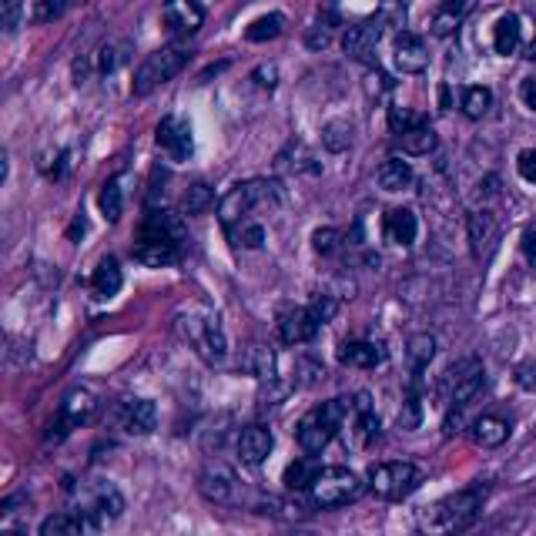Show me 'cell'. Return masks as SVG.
Listing matches in <instances>:
<instances>
[{
    "mask_svg": "<svg viewBox=\"0 0 536 536\" xmlns=\"http://www.w3.org/2000/svg\"><path fill=\"white\" fill-rule=\"evenodd\" d=\"M413 178H416L413 165H409V161H402V158L382 161V168L376 171V181H379L382 191H402V188L413 185Z\"/></svg>",
    "mask_w": 536,
    "mask_h": 536,
    "instance_id": "484cf974",
    "label": "cell"
},
{
    "mask_svg": "<svg viewBox=\"0 0 536 536\" xmlns=\"http://www.w3.org/2000/svg\"><path fill=\"white\" fill-rule=\"evenodd\" d=\"M158 145L168 151L171 158L175 161H185L188 155H191V148H195V141H191V128L181 118H161V124H158Z\"/></svg>",
    "mask_w": 536,
    "mask_h": 536,
    "instance_id": "9a60e30c",
    "label": "cell"
},
{
    "mask_svg": "<svg viewBox=\"0 0 536 536\" xmlns=\"http://www.w3.org/2000/svg\"><path fill=\"white\" fill-rule=\"evenodd\" d=\"M520 101H523L530 111H536V74L523 78V84H520Z\"/></svg>",
    "mask_w": 536,
    "mask_h": 536,
    "instance_id": "f907efd6",
    "label": "cell"
},
{
    "mask_svg": "<svg viewBox=\"0 0 536 536\" xmlns=\"http://www.w3.org/2000/svg\"><path fill=\"white\" fill-rule=\"evenodd\" d=\"M396 141H399V148L406 151V155H429V151H436V145H439V138H436V131H433V124H429V121H423L413 131L396 134Z\"/></svg>",
    "mask_w": 536,
    "mask_h": 536,
    "instance_id": "83f0119b",
    "label": "cell"
},
{
    "mask_svg": "<svg viewBox=\"0 0 536 536\" xmlns=\"http://www.w3.org/2000/svg\"><path fill=\"white\" fill-rule=\"evenodd\" d=\"M212 188L208 185H191L185 191V215H201L208 212V205H212Z\"/></svg>",
    "mask_w": 536,
    "mask_h": 536,
    "instance_id": "74e56055",
    "label": "cell"
},
{
    "mask_svg": "<svg viewBox=\"0 0 536 536\" xmlns=\"http://www.w3.org/2000/svg\"><path fill=\"white\" fill-rule=\"evenodd\" d=\"M181 332H185V339L195 346V352L205 362H222L225 359V332H222L218 315H212V312L185 315V319H181Z\"/></svg>",
    "mask_w": 536,
    "mask_h": 536,
    "instance_id": "ba28073f",
    "label": "cell"
},
{
    "mask_svg": "<svg viewBox=\"0 0 536 536\" xmlns=\"http://www.w3.org/2000/svg\"><path fill=\"white\" fill-rule=\"evenodd\" d=\"M248 369H252L258 379H275V356L268 349L255 346L252 356H248Z\"/></svg>",
    "mask_w": 536,
    "mask_h": 536,
    "instance_id": "60d3db41",
    "label": "cell"
},
{
    "mask_svg": "<svg viewBox=\"0 0 536 536\" xmlns=\"http://www.w3.org/2000/svg\"><path fill=\"white\" fill-rule=\"evenodd\" d=\"M349 409H352L349 399H329V402H322V406L309 409V413L299 419V429H295V439H299V446L305 453L319 456L342 429V423H346Z\"/></svg>",
    "mask_w": 536,
    "mask_h": 536,
    "instance_id": "7a4b0ae2",
    "label": "cell"
},
{
    "mask_svg": "<svg viewBox=\"0 0 536 536\" xmlns=\"http://www.w3.org/2000/svg\"><path fill=\"white\" fill-rule=\"evenodd\" d=\"M322 322L315 319L312 309H299V305H292V309H282L279 312V335L285 346H302V342H312L315 335H319Z\"/></svg>",
    "mask_w": 536,
    "mask_h": 536,
    "instance_id": "9c48e42d",
    "label": "cell"
},
{
    "mask_svg": "<svg viewBox=\"0 0 536 536\" xmlns=\"http://www.w3.org/2000/svg\"><path fill=\"white\" fill-rule=\"evenodd\" d=\"M228 235L235 238V245H245V248H258L265 242V228L252 222H242V228H228Z\"/></svg>",
    "mask_w": 536,
    "mask_h": 536,
    "instance_id": "b9f144b4",
    "label": "cell"
},
{
    "mask_svg": "<svg viewBox=\"0 0 536 536\" xmlns=\"http://www.w3.org/2000/svg\"><path fill=\"white\" fill-rule=\"evenodd\" d=\"M201 493L208 496V500H215V503H228V496H232L235 490V476L228 473L225 466H208L205 473H201Z\"/></svg>",
    "mask_w": 536,
    "mask_h": 536,
    "instance_id": "cb8c5ba5",
    "label": "cell"
},
{
    "mask_svg": "<svg viewBox=\"0 0 536 536\" xmlns=\"http://www.w3.org/2000/svg\"><path fill=\"white\" fill-rule=\"evenodd\" d=\"M322 473V466L315 463L312 456H305V459H295V463H289V469H285V486L295 493H309L312 490V483H315V476Z\"/></svg>",
    "mask_w": 536,
    "mask_h": 536,
    "instance_id": "4dcf8cb0",
    "label": "cell"
},
{
    "mask_svg": "<svg viewBox=\"0 0 536 536\" xmlns=\"http://www.w3.org/2000/svg\"><path fill=\"white\" fill-rule=\"evenodd\" d=\"M94 396L88 389H74L71 396L64 399L61 406V419H57V439H61L64 433H71V429H78L81 423H88V416L94 413Z\"/></svg>",
    "mask_w": 536,
    "mask_h": 536,
    "instance_id": "e0dca14e",
    "label": "cell"
},
{
    "mask_svg": "<svg viewBox=\"0 0 536 536\" xmlns=\"http://www.w3.org/2000/svg\"><path fill=\"white\" fill-rule=\"evenodd\" d=\"M382 31H386V24H382L379 17L352 24L346 37H342V51H346L352 61H369L372 51H376V44L382 41Z\"/></svg>",
    "mask_w": 536,
    "mask_h": 536,
    "instance_id": "30bf717a",
    "label": "cell"
},
{
    "mask_svg": "<svg viewBox=\"0 0 536 536\" xmlns=\"http://www.w3.org/2000/svg\"><path fill=\"white\" fill-rule=\"evenodd\" d=\"M252 78H255L258 88H275V67H272V64H268V67H258Z\"/></svg>",
    "mask_w": 536,
    "mask_h": 536,
    "instance_id": "11a10c76",
    "label": "cell"
},
{
    "mask_svg": "<svg viewBox=\"0 0 536 536\" xmlns=\"http://www.w3.org/2000/svg\"><path fill=\"white\" fill-rule=\"evenodd\" d=\"M4 536H21V533H4Z\"/></svg>",
    "mask_w": 536,
    "mask_h": 536,
    "instance_id": "94428289",
    "label": "cell"
},
{
    "mask_svg": "<svg viewBox=\"0 0 536 536\" xmlns=\"http://www.w3.org/2000/svg\"><path fill=\"white\" fill-rule=\"evenodd\" d=\"M490 108H493V91L490 88H480V84H476V88L463 91V114L466 118L480 121Z\"/></svg>",
    "mask_w": 536,
    "mask_h": 536,
    "instance_id": "e575fe53",
    "label": "cell"
},
{
    "mask_svg": "<svg viewBox=\"0 0 536 536\" xmlns=\"http://www.w3.org/2000/svg\"><path fill=\"white\" fill-rule=\"evenodd\" d=\"M322 145L329 151H346L352 145V128L346 121H329L322 131Z\"/></svg>",
    "mask_w": 536,
    "mask_h": 536,
    "instance_id": "8d00e7d4",
    "label": "cell"
},
{
    "mask_svg": "<svg viewBox=\"0 0 536 536\" xmlns=\"http://www.w3.org/2000/svg\"><path fill=\"white\" fill-rule=\"evenodd\" d=\"M24 11L31 14V21H54L64 11V0H24Z\"/></svg>",
    "mask_w": 536,
    "mask_h": 536,
    "instance_id": "f35d334b",
    "label": "cell"
},
{
    "mask_svg": "<svg viewBox=\"0 0 536 536\" xmlns=\"http://www.w3.org/2000/svg\"><path fill=\"white\" fill-rule=\"evenodd\" d=\"M262 201H279V185L265 178L245 181V185H235L228 195L218 201V218H222L225 228H235L238 222H245V215L252 212Z\"/></svg>",
    "mask_w": 536,
    "mask_h": 536,
    "instance_id": "5b68a950",
    "label": "cell"
},
{
    "mask_svg": "<svg viewBox=\"0 0 536 536\" xmlns=\"http://www.w3.org/2000/svg\"><path fill=\"white\" fill-rule=\"evenodd\" d=\"M423 121H426L423 114H416V111H409V108H389V128H392V134L413 131Z\"/></svg>",
    "mask_w": 536,
    "mask_h": 536,
    "instance_id": "ab89813d",
    "label": "cell"
},
{
    "mask_svg": "<svg viewBox=\"0 0 536 536\" xmlns=\"http://www.w3.org/2000/svg\"><path fill=\"white\" fill-rule=\"evenodd\" d=\"M530 11H533V14H536V0H530Z\"/></svg>",
    "mask_w": 536,
    "mask_h": 536,
    "instance_id": "91938a15",
    "label": "cell"
},
{
    "mask_svg": "<svg viewBox=\"0 0 536 536\" xmlns=\"http://www.w3.org/2000/svg\"><path fill=\"white\" fill-rule=\"evenodd\" d=\"M419 416H423V409H419V396H416V392H409L406 409L399 413V426L402 429H416L419 426Z\"/></svg>",
    "mask_w": 536,
    "mask_h": 536,
    "instance_id": "f6af8a7d",
    "label": "cell"
},
{
    "mask_svg": "<svg viewBox=\"0 0 536 536\" xmlns=\"http://www.w3.org/2000/svg\"><path fill=\"white\" fill-rule=\"evenodd\" d=\"M121 282H124V275H121L118 258H101V265L94 268V275H91L94 292H98L101 299H111V295L121 292Z\"/></svg>",
    "mask_w": 536,
    "mask_h": 536,
    "instance_id": "f1b7e54d",
    "label": "cell"
},
{
    "mask_svg": "<svg viewBox=\"0 0 536 536\" xmlns=\"http://www.w3.org/2000/svg\"><path fill=\"white\" fill-rule=\"evenodd\" d=\"M17 17H21V0H4V27L14 31L17 27Z\"/></svg>",
    "mask_w": 536,
    "mask_h": 536,
    "instance_id": "816d5d0a",
    "label": "cell"
},
{
    "mask_svg": "<svg viewBox=\"0 0 536 536\" xmlns=\"http://www.w3.org/2000/svg\"><path fill=\"white\" fill-rule=\"evenodd\" d=\"M178 258H181V248L171 242H158V238H138V245H134V262H141L148 268L178 265Z\"/></svg>",
    "mask_w": 536,
    "mask_h": 536,
    "instance_id": "ffe728a7",
    "label": "cell"
},
{
    "mask_svg": "<svg viewBox=\"0 0 536 536\" xmlns=\"http://www.w3.org/2000/svg\"><path fill=\"white\" fill-rule=\"evenodd\" d=\"M469 242H473L476 258H483L486 252H490V245L496 242V218L490 212L469 215Z\"/></svg>",
    "mask_w": 536,
    "mask_h": 536,
    "instance_id": "4316f807",
    "label": "cell"
},
{
    "mask_svg": "<svg viewBox=\"0 0 536 536\" xmlns=\"http://www.w3.org/2000/svg\"><path fill=\"white\" fill-rule=\"evenodd\" d=\"M419 469L413 463H406V459H392V463H379L369 469V490L379 496V500H406L409 493L419 486Z\"/></svg>",
    "mask_w": 536,
    "mask_h": 536,
    "instance_id": "8992f818",
    "label": "cell"
},
{
    "mask_svg": "<svg viewBox=\"0 0 536 536\" xmlns=\"http://www.w3.org/2000/svg\"><path fill=\"white\" fill-rule=\"evenodd\" d=\"M392 57H396V67L402 74H423L429 64V51L423 44V37L399 31L396 34V47H392Z\"/></svg>",
    "mask_w": 536,
    "mask_h": 536,
    "instance_id": "5bb4252c",
    "label": "cell"
},
{
    "mask_svg": "<svg viewBox=\"0 0 536 536\" xmlns=\"http://www.w3.org/2000/svg\"><path fill=\"white\" fill-rule=\"evenodd\" d=\"M362 496V480L346 466H325L319 476H315L312 490H309V503L315 510H339L352 500Z\"/></svg>",
    "mask_w": 536,
    "mask_h": 536,
    "instance_id": "3957f363",
    "label": "cell"
},
{
    "mask_svg": "<svg viewBox=\"0 0 536 536\" xmlns=\"http://www.w3.org/2000/svg\"><path fill=\"white\" fill-rule=\"evenodd\" d=\"M285 31V17L282 14H268V17H258V21L248 24L245 37L252 44H262V41H275Z\"/></svg>",
    "mask_w": 536,
    "mask_h": 536,
    "instance_id": "836d02e7",
    "label": "cell"
},
{
    "mask_svg": "<svg viewBox=\"0 0 536 536\" xmlns=\"http://www.w3.org/2000/svg\"><path fill=\"white\" fill-rule=\"evenodd\" d=\"M312 245L319 255H332L335 248H339V232H335V228H319V232L312 235Z\"/></svg>",
    "mask_w": 536,
    "mask_h": 536,
    "instance_id": "ee69618b",
    "label": "cell"
},
{
    "mask_svg": "<svg viewBox=\"0 0 536 536\" xmlns=\"http://www.w3.org/2000/svg\"><path fill=\"white\" fill-rule=\"evenodd\" d=\"M41 536H84V520L74 513H54L41 523Z\"/></svg>",
    "mask_w": 536,
    "mask_h": 536,
    "instance_id": "d6a6232c",
    "label": "cell"
},
{
    "mask_svg": "<svg viewBox=\"0 0 536 536\" xmlns=\"http://www.w3.org/2000/svg\"><path fill=\"white\" fill-rule=\"evenodd\" d=\"M235 446H238V459H242L245 466H262L268 453H272L275 439L265 426H245L242 433H238Z\"/></svg>",
    "mask_w": 536,
    "mask_h": 536,
    "instance_id": "2e32d148",
    "label": "cell"
},
{
    "mask_svg": "<svg viewBox=\"0 0 536 536\" xmlns=\"http://www.w3.org/2000/svg\"><path fill=\"white\" fill-rule=\"evenodd\" d=\"M98 205H101V215L108 218V222H118L121 212H124V195H121V185H118V181H108V185L101 188Z\"/></svg>",
    "mask_w": 536,
    "mask_h": 536,
    "instance_id": "d590c367",
    "label": "cell"
},
{
    "mask_svg": "<svg viewBox=\"0 0 536 536\" xmlns=\"http://www.w3.org/2000/svg\"><path fill=\"white\" fill-rule=\"evenodd\" d=\"M379 21L386 24V27H406V4L402 0H382V7H379Z\"/></svg>",
    "mask_w": 536,
    "mask_h": 536,
    "instance_id": "7bdbcfd3",
    "label": "cell"
},
{
    "mask_svg": "<svg viewBox=\"0 0 536 536\" xmlns=\"http://www.w3.org/2000/svg\"><path fill=\"white\" fill-rule=\"evenodd\" d=\"M516 168H520V178L530 181V185H536V148L523 151L520 161H516Z\"/></svg>",
    "mask_w": 536,
    "mask_h": 536,
    "instance_id": "c3c4849f",
    "label": "cell"
},
{
    "mask_svg": "<svg viewBox=\"0 0 536 536\" xmlns=\"http://www.w3.org/2000/svg\"><path fill=\"white\" fill-rule=\"evenodd\" d=\"M118 423L128 436H148L158 426V409L151 399H128L118 409Z\"/></svg>",
    "mask_w": 536,
    "mask_h": 536,
    "instance_id": "7c38bea8",
    "label": "cell"
},
{
    "mask_svg": "<svg viewBox=\"0 0 536 536\" xmlns=\"http://www.w3.org/2000/svg\"><path fill=\"white\" fill-rule=\"evenodd\" d=\"M386 346L382 342H369V339H356V342H346L339 349V362L349 369H376L386 362Z\"/></svg>",
    "mask_w": 536,
    "mask_h": 536,
    "instance_id": "ac0fdd59",
    "label": "cell"
},
{
    "mask_svg": "<svg viewBox=\"0 0 536 536\" xmlns=\"http://www.w3.org/2000/svg\"><path fill=\"white\" fill-rule=\"evenodd\" d=\"M141 238H158V242L178 245L185 242V222L175 212H148L145 225H141Z\"/></svg>",
    "mask_w": 536,
    "mask_h": 536,
    "instance_id": "d6986e66",
    "label": "cell"
},
{
    "mask_svg": "<svg viewBox=\"0 0 536 536\" xmlns=\"http://www.w3.org/2000/svg\"><path fill=\"white\" fill-rule=\"evenodd\" d=\"M469 7H473V0H443V4H439V11L433 14V34L436 37L456 34V27L463 24Z\"/></svg>",
    "mask_w": 536,
    "mask_h": 536,
    "instance_id": "7402d4cb",
    "label": "cell"
},
{
    "mask_svg": "<svg viewBox=\"0 0 536 536\" xmlns=\"http://www.w3.org/2000/svg\"><path fill=\"white\" fill-rule=\"evenodd\" d=\"M305 41H309L312 51H319V47H325V44L332 41V27H329V24H315L312 31H309V37H305Z\"/></svg>",
    "mask_w": 536,
    "mask_h": 536,
    "instance_id": "681fc988",
    "label": "cell"
},
{
    "mask_svg": "<svg viewBox=\"0 0 536 536\" xmlns=\"http://www.w3.org/2000/svg\"><path fill=\"white\" fill-rule=\"evenodd\" d=\"M520 17L516 14H503L500 21H496V31H493V47H496V54H503V57H510L516 54V47H520Z\"/></svg>",
    "mask_w": 536,
    "mask_h": 536,
    "instance_id": "f546056e",
    "label": "cell"
},
{
    "mask_svg": "<svg viewBox=\"0 0 536 536\" xmlns=\"http://www.w3.org/2000/svg\"><path fill=\"white\" fill-rule=\"evenodd\" d=\"M295 372H299V382H302V386H309V382H315L319 376H325L319 362H312V359H299V362H295Z\"/></svg>",
    "mask_w": 536,
    "mask_h": 536,
    "instance_id": "7dc6e473",
    "label": "cell"
},
{
    "mask_svg": "<svg viewBox=\"0 0 536 536\" xmlns=\"http://www.w3.org/2000/svg\"><path fill=\"white\" fill-rule=\"evenodd\" d=\"M101 71H114V51H111V47H104V51H101Z\"/></svg>",
    "mask_w": 536,
    "mask_h": 536,
    "instance_id": "9f6ffc18",
    "label": "cell"
},
{
    "mask_svg": "<svg viewBox=\"0 0 536 536\" xmlns=\"http://www.w3.org/2000/svg\"><path fill=\"white\" fill-rule=\"evenodd\" d=\"M352 409H356V439L362 446L376 443L379 439V416H376V409H372L369 392H359L356 402H352Z\"/></svg>",
    "mask_w": 536,
    "mask_h": 536,
    "instance_id": "d4e9b609",
    "label": "cell"
},
{
    "mask_svg": "<svg viewBox=\"0 0 536 536\" xmlns=\"http://www.w3.org/2000/svg\"><path fill=\"white\" fill-rule=\"evenodd\" d=\"M439 101H443V111H446V108H449V88L439 91Z\"/></svg>",
    "mask_w": 536,
    "mask_h": 536,
    "instance_id": "6f0895ef",
    "label": "cell"
},
{
    "mask_svg": "<svg viewBox=\"0 0 536 536\" xmlns=\"http://www.w3.org/2000/svg\"><path fill=\"white\" fill-rule=\"evenodd\" d=\"M523 255H526V262L536 265V228H526L523 232Z\"/></svg>",
    "mask_w": 536,
    "mask_h": 536,
    "instance_id": "db71d44e",
    "label": "cell"
},
{
    "mask_svg": "<svg viewBox=\"0 0 536 536\" xmlns=\"http://www.w3.org/2000/svg\"><path fill=\"white\" fill-rule=\"evenodd\" d=\"M483 503H486V486H466V490L423 506L416 516V526L423 536H459L476 523Z\"/></svg>",
    "mask_w": 536,
    "mask_h": 536,
    "instance_id": "6da1fadb",
    "label": "cell"
},
{
    "mask_svg": "<svg viewBox=\"0 0 536 536\" xmlns=\"http://www.w3.org/2000/svg\"><path fill=\"white\" fill-rule=\"evenodd\" d=\"M386 238L392 245H399V248H406V245H413L416 242V232H419V222H416V215L409 212V208H392V212L386 215Z\"/></svg>",
    "mask_w": 536,
    "mask_h": 536,
    "instance_id": "44dd1931",
    "label": "cell"
},
{
    "mask_svg": "<svg viewBox=\"0 0 536 536\" xmlns=\"http://www.w3.org/2000/svg\"><path fill=\"white\" fill-rule=\"evenodd\" d=\"M309 309L315 312V319H319V322L325 325V322H329L332 315H335V299H332V295H315Z\"/></svg>",
    "mask_w": 536,
    "mask_h": 536,
    "instance_id": "bcb514c9",
    "label": "cell"
},
{
    "mask_svg": "<svg viewBox=\"0 0 536 536\" xmlns=\"http://www.w3.org/2000/svg\"><path fill=\"white\" fill-rule=\"evenodd\" d=\"M526 57H530V61H536V41H533L530 47H526Z\"/></svg>",
    "mask_w": 536,
    "mask_h": 536,
    "instance_id": "680465c9",
    "label": "cell"
},
{
    "mask_svg": "<svg viewBox=\"0 0 536 536\" xmlns=\"http://www.w3.org/2000/svg\"><path fill=\"white\" fill-rule=\"evenodd\" d=\"M188 57H191L188 47H161V51L148 54L138 71H134V84H131L134 94L145 98V94L155 91L158 84H168L171 78H178V74L188 67Z\"/></svg>",
    "mask_w": 536,
    "mask_h": 536,
    "instance_id": "277c9868",
    "label": "cell"
},
{
    "mask_svg": "<svg viewBox=\"0 0 536 536\" xmlns=\"http://www.w3.org/2000/svg\"><path fill=\"white\" fill-rule=\"evenodd\" d=\"M121 510H124L121 493L114 490V486H98V490L81 503V520H88L94 526H104V523L118 520Z\"/></svg>",
    "mask_w": 536,
    "mask_h": 536,
    "instance_id": "8fae6325",
    "label": "cell"
},
{
    "mask_svg": "<svg viewBox=\"0 0 536 536\" xmlns=\"http://www.w3.org/2000/svg\"><path fill=\"white\" fill-rule=\"evenodd\" d=\"M486 382V369L480 359H459L456 366H449L443 372V382H439V392H443L446 406H466L473 396H480Z\"/></svg>",
    "mask_w": 536,
    "mask_h": 536,
    "instance_id": "52a82bcc",
    "label": "cell"
},
{
    "mask_svg": "<svg viewBox=\"0 0 536 536\" xmlns=\"http://www.w3.org/2000/svg\"><path fill=\"white\" fill-rule=\"evenodd\" d=\"M516 379H520V386L536 389V362H526V366L516 369Z\"/></svg>",
    "mask_w": 536,
    "mask_h": 536,
    "instance_id": "f5cc1de1",
    "label": "cell"
},
{
    "mask_svg": "<svg viewBox=\"0 0 536 536\" xmlns=\"http://www.w3.org/2000/svg\"><path fill=\"white\" fill-rule=\"evenodd\" d=\"M433 356H436L433 335H413V339H409V366H413V376L416 379L426 372V366L433 362Z\"/></svg>",
    "mask_w": 536,
    "mask_h": 536,
    "instance_id": "1f68e13d",
    "label": "cell"
},
{
    "mask_svg": "<svg viewBox=\"0 0 536 536\" xmlns=\"http://www.w3.org/2000/svg\"><path fill=\"white\" fill-rule=\"evenodd\" d=\"M473 439L480 446L486 449H496V446H503L506 439H510V419H503V416H480L473 423Z\"/></svg>",
    "mask_w": 536,
    "mask_h": 536,
    "instance_id": "603a6c76",
    "label": "cell"
},
{
    "mask_svg": "<svg viewBox=\"0 0 536 536\" xmlns=\"http://www.w3.org/2000/svg\"><path fill=\"white\" fill-rule=\"evenodd\" d=\"M161 17H165V27L171 34H195L205 21V7L198 0H168Z\"/></svg>",
    "mask_w": 536,
    "mask_h": 536,
    "instance_id": "4fadbf2b",
    "label": "cell"
}]
</instances>
